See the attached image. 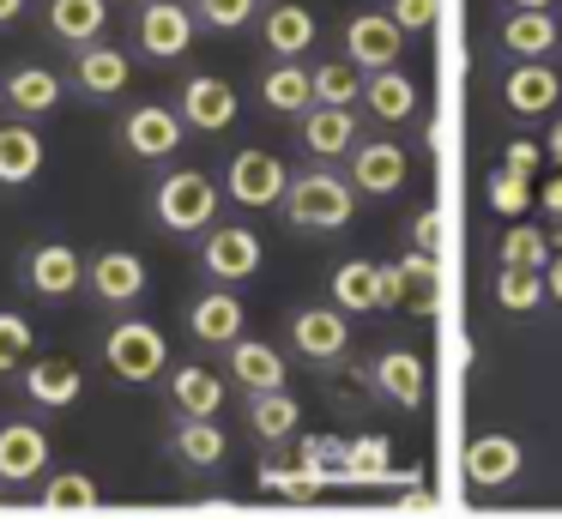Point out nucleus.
<instances>
[{
	"instance_id": "obj_1",
	"label": "nucleus",
	"mask_w": 562,
	"mask_h": 519,
	"mask_svg": "<svg viewBox=\"0 0 562 519\" xmlns=\"http://www.w3.org/2000/svg\"><path fill=\"white\" fill-rule=\"evenodd\" d=\"M351 205H357V188L345 176H333V169H308L284 193V212L303 229H345L351 224Z\"/></svg>"
},
{
	"instance_id": "obj_2",
	"label": "nucleus",
	"mask_w": 562,
	"mask_h": 519,
	"mask_svg": "<svg viewBox=\"0 0 562 519\" xmlns=\"http://www.w3.org/2000/svg\"><path fill=\"white\" fill-rule=\"evenodd\" d=\"M158 224L176 229V236H188V229H212V217H218V188H212L200 169H176V176L158 181Z\"/></svg>"
},
{
	"instance_id": "obj_3",
	"label": "nucleus",
	"mask_w": 562,
	"mask_h": 519,
	"mask_svg": "<svg viewBox=\"0 0 562 519\" xmlns=\"http://www.w3.org/2000/svg\"><path fill=\"white\" fill-rule=\"evenodd\" d=\"M103 362H110V374H122V381H151V374H164V362H170V345H164L158 326L122 320L103 338Z\"/></svg>"
},
{
	"instance_id": "obj_4",
	"label": "nucleus",
	"mask_w": 562,
	"mask_h": 519,
	"mask_svg": "<svg viewBox=\"0 0 562 519\" xmlns=\"http://www.w3.org/2000/svg\"><path fill=\"white\" fill-rule=\"evenodd\" d=\"M405 48V31L387 19V12H357L351 24H345V60H351L357 72H393V60H400Z\"/></svg>"
},
{
	"instance_id": "obj_5",
	"label": "nucleus",
	"mask_w": 562,
	"mask_h": 519,
	"mask_svg": "<svg viewBox=\"0 0 562 519\" xmlns=\"http://www.w3.org/2000/svg\"><path fill=\"white\" fill-rule=\"evenodd\" d=\"M393 302H400V272H393V266L345 260L339 272H333V308L369 314V308H393Z\"/></svg>"
},
{
	"instance_id": "obj_6",
	"label": "nucleus",
	"mask_w": 562,
	"mask_h": 519,
	"mask_svg": "<svg viewBox=\"0 0 562 519\" xmlns=\"http://www.w3.org/2000/svg\"><path fill=\"white\" fill-rule=\"evenodd\" d=\"M224 188H231L236 205H248V212H260V205H279L284 193H291V176H284V163L272 151H236L231 176H224Z\"/></svg>"
},
{
	"instance_id": "obj_7",
	"label": "nucleus",
	"mask_w": 562,
	"mask_h": 519,
	"mask_svg": "<svg viewBox=\"0 0 562 519\" xmlns=\"http://www.w3.org/2000/svg\"><path fill=\"white\" fill-rule=\"evenodd\" d=\"M134 36H139L146 55L176 60V55L194 48V12H188L182 0H146V7H139V31Z\"/></svg>"
},
{
	"instance_id": "obj_8",
	"label": "nucleus",
	"mask_w": 562,
	"mask_h": 519,
	"mask_svg": "<svg viewBox=\"0 0 562 519\" xmlns=\"http://www.w3.org/2000/svg\"><path fill=\"white\" fill-rule=\"evenodd\" d=\"M200 266H206L218 284H236V278H255L260 272V236L248 224H224L206 236V248H200Z\"/></svg>"
},
{
	"instance_id": "obj_9",
	"label": "nucleus",
	"mask_w": 562,
	"mask_h": 519,
	"mask_svg": "<svg viewBox=\"0 0 562 519\" xmlns=\"http://www.w3.org/2000/svg\"><path fill=\"white\" fill-rule=\"evenodd\" d=\"M182 127H188V121L176 115V109H164V103H146V109H134V115H127L122 139H127V151H134V157H146V163H158V157H170L176 145H182Z\"/></svg>"
},
{
	"instance_id": "obj_10",
	"label": "nucleus",
	"mask_w": 562,
	"mask_h": 519,
	"mask_svg": "<svg viewBox=\"0 0 562 519\" xmlns=\"http://www.w3.org/2000/svg\"><path fill=\"white\" fill-rule=\"evenodd\" d=\"M291 345H296V357H308V362H333L351 345V326H345L339 308H303L291 320Z\"/></svg>"
},
{
	"instance_id": "obj_11",
	"label": "nucleus",
	"mask_w": 562,
	"mask_h": 519,
	"mask_svg": "<svg viewBox=\"0 0 562 519\" xmlns=\"http://www.w3.org/2000/svg\"><path fill=\"white\" fill-rule=\"evenodd\" d=\"M182 121L200 133H224L236 121V91L224 79H212V72H194L182 84Z\"/></svg>"
},
{
	"instance_id": "obj_12",
	"label": "nucleus",
	"mask_w": 562,
	"mask_h": 519,
	"mask_svg": "<svg viewBox=\"0 0 562 519\" xmlns=\"http://www.w3.org/2000/svg\"><path fill=\"white\" fill-rule=\"evenodd\" d=\"M296 139H303V151L308 157H351L357 151V121H351V109H308L303 115V127H296Z\"/></svg>"
},
{
	"instance_id": "obj_13",
	"label": "nucleus",
	"mask_w": 562,
	"mask_h": 519,
	"mask_svg": "<svg viewBox=\"0 0 562 519\" xmlns=\"http://www.w3.org/2000/svg\"><path fill=\"white\" fill-rule=\"evenodd\" d=\"M557 97H562V79L544 60H520V67L502 79V103H508L514 115H544V109H557Z\"/></svg>"
},
{
	"instance_id": "obj_14",
	"label": "nucleus",
	"mask_w": 562,
	"mask_h": 519,
	"mask_svg": "<svg viewBox=\"0 0 562 519\" xmlns=\"http://www.w3.org/2000/svg\"><path fill=\"white\" fill-rule=\"evenodd\" d=\"M260 103H267L272 115H296V121H303L308 109H315V67H296V60L267 67V79H260Z\"/></svg>"
},
{
	"instance_id": "obj_15",
	"label": "nucleus",
	"mask_w": 562,
	"mask_h": 519,
	"mask_svg": "<svg viewBox=\"0 0 562 519\" xmlns=\"http://www.w3.org/2000/svg\"><path fill=\"white\" fill-rule=\"evenodd\" d=\"M43 465H49V435L31 429V422H7L0 429V477L31 483V477H43Z\"/></svg>"
},
{
	"instance_id": "obj_16",
	"label": "nucleus",
	"mask_w": 562,
	"mask_h": 519,
	"mask_svg": "<svg viewBox=\"0 0 562 519\" xmlns=\"http://www.w3.org/2000/svg\"><path fill=\"white\" fill-rule=\"evenodd\" d=\"M351 188H363V193L405 188V151L393 139H363L351 151Z\"/></svg>"
},
{
	"instance_id": "obj_17",
	"label": "nucleus",
	"mask_w": 562,
	"mask_h": 519,
	"mask_svg": "<svg viewBox=\"0 0 562 519\" xmlns=\"http://www.w3.org/2000/svg\"><path fill=\"white\" fill-rule=\"evenodd\" d=\"M465 477H472L477 489H508V483L520 477V447H514L508 435H477V441L465 447Z\"/></svg>"
},
{
	"instance_id": "obj_18",
	"label": "nucleus",
	"mask_w": 562,
	"mask_h": 519,
	"mask_svg": "<svg viewBox=\"0 0 562 519\" xmlns=\"http://www.w3.org/2000/svg\"><path fill=\"white\" fill-rule=\"evenodd\" d=\"M86 284L98 290L103 302H134L139 290H146V266H139V253L110 248V253H98V260L86 266Z\"/></svg>"
},
{
	"instance_id": "obj_19",
	"label": "nucleus",
	"mask_w": 562,
	"mask_h": 519,
	"mask_svg": "<svg viewBox=\"0 0 562 519\" xmlns=\"http://www.w3.org/2000/svg\"><path fill=\"white\" fill-rule=\"evenodd\" d=\"M231 381H243L248 393H284V357L260 338H236L231 345Z\"/></svg>"
},
{
	"instance_id": "obj_20",
	"label": "nucleus",
	"mask_w": 562,
	"mask_h": 519,
	"mask_svg": "<svg viewBox=\"0 0 562 519\" xmlns=\"http://www.w3.org/2000/svg\"><path fill=\"white\" fill-rule=\"evenodd\" d=\"M188 326H194L200 345H236V338H243V302H236L231 290H212V296L194 302Z\"/></svg>"
},
{
	"instance_id": "obj_21",
	"label": "nucleus",
	"mask_w": 562,
	"mask_h": 519,
	"mask_svg": "<svg viewBox=\"0 0 562 519\" xmlns=\"http://www.w3.org/2000/svg\"><path fill=\"white\" fill-rule=\"evenodd\" d=\"M43 169V139L37 127H25V121H7L0 127V188H19V181H31Z\"/></svg>"
},
{
	"instance_id": "obj_22",
	"label": "nucleus",
	"mask_w": 562,
	"mask_h": 519,
	"mask_svg": "<svg viewBox=\"0 0 562 519\" xmlns=\"http://www.w3.org/2000/svg\"><path fill=\"white\" fill-rule=\"evenodd\" d=\"M375 386L393 398V405L417 410V405H424V393H429V374H424V362H417L412 350H387V357L375 362Z\"/></svg>"
},
{
	"instance_id": "obj_23",
	"label": "nucleus",
	"mask_w": 562,
	"mask_h": 519,
	"mask_svg": "<svg viewBox=\"0 0 562 519\" xmlns=\"http://www.w3.org/2000/svg\"><path fill=\"white\" fill-rule=\"evenodd\" d=\"M74 72H79V91L86 97H115L127 84V55L110 43H91L74 55Z\"/></svg>"
},
{
	"instance_id": "obj_24",
	"label": "nucleus",
	"mask_w": 562,
	"mask_h": 519,
	"mask_svg": "<svg viewBox=\"0 0 562 519\" xmlns=\"http://www.w3.org/2000/svg\"><path fill=\"white\" fill-rule=\"evenodd\" d=\"M103 24H110V0H49V31L74 48H91Z\"/></svg>"
},
{
	"instance_id": "obj_25",
	"label": "nucleus",
	"mask_w": 562,
	"mask_h": 519,
	"mask_svg": "<svg viewBox=\"0 0 562 519\" xmlns=\"http://www.w3.org/2000/svg\"><path fill=\"white\" fill-rule=\"evenodd\" d=\"M260 36H267V48H272L279 60H296L308 43H315V12H308V7H291V0H284V7L267 12Z\"/></svg>"
},
{
	"instance_id": "obj_26",
	"label": "nucleus",
	"mask_w": 562,
	"mask_h": 519,
	"mask_svg": "<svg viewBox=\"0 0 562 519\" xmlns=\"http://www.w3.org/2000/svg\"><path fill=\"white\" fill-rule=\"evenodd\" d=\"M502 48H508L514 60H544L550 48H557V19H550V12H508Z\"/></svg>"
},
{
	"instance_id": "obj_27",
	"label": "nucleus",
	"mask_w": 562,
	"mask_h": 519,
	"mask_svg": "<svg viewBox=\"0 0 562 519\" xmlns=\"http://www.w3.org/2000/svg\"><path fill=\"white\" fill-rule=\"evenodd\" d=\"M25 386H31V398H37V405L61 410V405H74V398H79L86 374H79L67 357H43V362H31V381Z\"/></svg>"
},
{
	"instance_id": "obj_28",
	"label": "nucleus",
	"mask_w": 562,
	"mask_h": 519,
	"mask_svg": "<svg viewBox=\"0 0 562 519\" xmlns=\"http://www.w3.org/2000/svg\"><path fill=\"white\" fill-rule=\"evenodd\" d=\"M363 103H369V115L375 121H412L417 115V84L405 79V72H375V79L363 84Z\"/></svg>"
},
{
	"instance_id": "obj_29",
	"label": "nucleus",
	"mask_w": 562,
	"mask_h": 519,
	"mask_svg": "<svg viewBox=\"0 0 562 519\" xmlns=\"http://www.w3.org/2000/svg\"><path fill=\"white\" fill-rule=\"evenodd\" d=\"M7 103H13V115H49L61 103V79L49 67H19L7 79Z\"/></svg>"
},
{
	"instance_id": "obj_30",
	"label": "nucleus",
	"mask_w": 562,
	"mask_h": 519,
	"mask_svg": "<svg viewBox=\"0 0 562 519\" xmlns=\"http://www.w3.org/2000/svg\"><path fill=\"white\" fill-rule=\"evenodd\" d=\"M31 284H37L43 296H67V290H79V253L67 248V241H43V248L31 253Z\"/></svg>"
},
{
	"instance_id": "obj_31",
	"label": "nucleus",
	"mask_w": 562,
	"mask_h": 519,
	"mask_svg": "<svg viewBox=\"0 0 562 519\" xmlns=\"http://www.w3.org/2000/svg\"><path fill=\"white\" fill-rule=\"evenodd\" d=\"M502 266L508 272H544L557 253H550V229H532V224H508V236H502Z\"/></svg>"
},
{
	"instance_id": "obj_32",
	"label": "nucleus",
	"mask_w": 562,
	"mask_h": 519,
	"mask_svg": "<svg viewBox=\"0 0 562 519\" xmlns=\"http://www.w3.org/2000/svg\"><path fill=\"white\" fill-rule=\"evenodd\" d=\"M218 405H224V374L176 369V410H182V417H212Z\"/></svg>"
},
{
	"instance_id": "obj_33",
	"label": "nucleus",
	"mask_w": 562,
	"mask_h": 519,
	"mask_svg": "<svg viewBox=\"0 0 562 519\" xmlns=\"http://www.w3.org/2000/svg\"><path fill=\"white\" fill-rule=\"evenodd\" d=\"M248 422H255L260 441H291L296 422H303V410H296L291 393H255V405H248Z\"/></svg>"
},
{
	"instance_id": "obj_34",
	"label": "nucleus",
	"mask_w": 562,
	"mask_h": 519,
	"mask_svg": "<svg viewBox=\"0 0 562 519\" xmlns=\"http://www.w3.org/2000/svg\"><path fill=\"white\" fill-rule=\"evenodd\" d=\"M393 272H400V302H412V308H436L441 302V272H436V253H405L400 266H393Z\"/></svg>"
},
{
	"instance_id": "obj_35",
	"label": "nucleus",
	"mask_w": 562,
	"mask_h": 519,
	"mask_svg": "<svg viewBox=\"0 0 562 519\" xmlns=\"http://www.w3.org/2000/svg\"><path fill=\"white\" fill-rule=\"evenodd\" d=\"M363 72L351 67V60H321L315 67V103L321 109H351L357 97H363Z\"/></svg>"
},
{
	"instance_id": "obj_36",
	"label": "nucleus",
	"mask_w": 562,
	"mask_h": 519,
	"mask_svg": "<svg viewBox=\"0 0 562 519\" xmlns=\"http://www.w3.org/2000/svg\"><path fill=\"white\" fill-rule=\"evenodd\" d=\"M176 459H188V465H218L224 459V429L212 417H188L182 429H176Z\"/></svg>"
},
{
	"instance_id": "obj_37",
	"label": "nucleus",
	"mask_w": 562,
	"mask_h": 519,
	"mask_svg": "<svg viewBox=\"0 0 562 519\" xmlns=\"http://www.w3.org/2000/svg\"><path fill=\"white\" fill-rule=\"evenodd\" d=\"M260 483H267L272 495H284V501H321V489H327V477L308 471V465H267Z\"/></svg>"
},
{
	"instance_id": "obj_38",
	"label": "nucleus",
	"mask_w": 562,
	"mask_h": 519,
	"mask_svg": "<svg viewBox=\"0 0 562 519\" xmlns=\"http://www.w3.org/2000/svg\"><path fill=\"white\" fill-rule=\"evenodd\" d=\"M91 501H98V483H91L86 471H61V477L43 483V507H49V514H79V507H91Z\"/></svg>"
},
{
	"instance_id": "obj_39",
	"label": "nucleus",
	"mask_w": 562,
	"mask_h": 519,
	"mask_svg": "<svg viewBox=\"0 0 562 519\" xmlns=\"http://www.w3.org/2000/svg\"><path fill=\"white\" fill-rule=\"evenodd\" d=\"M538 296H550L544 272H508V266H502V278H496V302H502V308L520 314V308H532Z\"/></svg>"
},
{
	"instance_id": "obj_40",
	"label": "nucleus",
	"mask_w": 562,
	"mask_h": 519,
	"mask_svg": "<svg viewBox=\"0 0 562 519\" xmlns=\"http://www.w3.org/2000/svg\"><path fill=\"white\" fill-rule=\"evenodd\" d=\"M387 441H381V435H357L351 447H345V471H351V477H387Z\"/></svg>"
},
{
	"instance_id": "obj_41",
	"label": "nucleus",
	"mask_w": 562,
	"mask_h": 519,
	"mask_svg": "<svg viewBox=\"0 0 562 519\" xmlns=\"http://www.w3.org/2000/svg\"><path fill=\"white\" fill-rule=\"evenodd\" d=\"M532 200H538V193H532V181H526V176H508V169L490 176V205H496L502 217H520Z\"/></svg>"
},
{
	"instance_id": "obj_42",
	"label": "nucleus",
	"mask_w": 562,
	"mask_h": 519,
	"mask_svg": "<svg viewBox=\"0 0 562 519\" xmlns=\"http://www.w3.org/2000/svg\"><path fill=\"white\" fill-rule=\"evenodd\" d=\"M31 362V326L19 314H0V374H13Z\"/></svg>"
},
{
	"instance_id": "obj_43",
	"label": "nucleus",
	"mask_w": 562,
	"mask_h": 519,
	"mask_svg": "<svg viewBox=\"0 0 562 519\" xmlns=\"http://www.w3.org/2000/svg\"><path fill=\"white\" fill-rule=\"evenodd\" d=\"M194 19H206L212 31H236L255 19V0H194Z\"/></svg>"
},
{
	"instance_id": "obj_44",
	"label": "nucleus",
	"mask_w": 562,
	"mask_h": 519,
	"mask_svg": "<svg viewBox=\"0 0 562 519\" xmlns=\"http://www.w3.org/2000/svg\"><path fill=\"white\" fill-rule=\"evenodd\" d=\"M436 12H441V0H387V19L400 24L405 36L429 31V24H436Z\"/></svg>"
},
{
	"instance_id": "obj_45",
	"label": "nucleus",
	"mask_w": 562,
	"mask_h": 519,
	"mask_svg": "<svg viewBox=\"0 0 562 519\" xmlns=\"http://www.w3.org/2000/svg\"><path fill=\"white\" fill-rule=\"evenodd\" d=\"M544 157H550V151H544L538 139H508V151H502V169H508V176H526V181H532Z\"/></svg>"
},
{
	"instance_id": "obj_46",
	"label": "nucleus",
	"mask_w": 562,
	"mask_h": 519,
	"mask_svg": "<svg viewBox=\"0 0 562 519\" xmlns=\"http://www.w3.org/2000/svg\"><path fill=\"white\" fill-rule=\"evenodd\" d=\"M538 205H544V212H550V217H557V224H562V169H557V176L544 181V188H538Z\"/></svg>"
},
{
	"instance_id": "obj_47",
	"label": "nucleus",
	"mask_w": 562,
	"mask_h": 519,
	"mask_svg": "<svg viewBox=\"0 0 562 519\" xmlns=\"http://www.w3.org/2000/svg\"><path fill=\"white\" fill-rule=\"evenodd\" d=\"M436 224H441L436 212H424V224H417V248L424 253H436Z\"/></svg>"
},
{
	"instance_id": "obj_48",
	"label": "nucleus",
	"mask_w": 562,
	"mask_h": 519,
	"mask_svg": "<svg viewBox=\"0 0 562 519\" xmlns=\"http://www.w3.org/2000/svg\"><path fill=\"white\" fill-rule=\"evenodd\" d=\"M544 290H550V296H557V302H562V248H557V260H550V266H544Z\"/></svg>"
},
{
	"instance_id": "obj_49",
	"label": "nucleus",
	"mask_w": 562,
	"mask_h": 519,
	"mask_svg": "<svg viewBox=\"0 0 562 519\" xmlns=\"http://www.w3.org/2000/svg\"><path fill=\"white\" fill-rule=\"evenodd\" d=\"M544 151H550V163H557V169H562V121H557V127H550V139H544Z\"/></svg>"
},
{
	"instance_id": "obj_50",
	"label": "nucleus",
	"mask_w": 562,
	"mask_h": 519,
	"mask_svg": "<svg viewBox=\"0 0 562 519\" xmlns=\"http://www.w3.org/2000/svg\"><path fill=\"white\" fill-rule=\"evenodd\" d=\"M19 12H25V0H0V24H13Z\"/></svg>"
},
{
	"instance_id": "obj_51",
	"label": "nucleus",
	"mask_w": 562,
	"mask_h": 519,
	"mask_svg": "<svg viewBox=\"0 0 562 519\" xmlns=\"http://www.w3.org/2000/svg\"><path fill=\"white\" fill-rule=\"evenodd\" d=\"M514 12H550V0H514Z\"/></svg>"
}]
</instances>
